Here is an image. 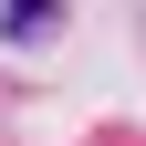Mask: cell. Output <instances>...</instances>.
Returning <instances> with one entry per match:
<instances>
[{
  "label": "cell",
  "instance_id": "1",
  "mask_svg": "<svg viewBox=\"0 0 146 146\" xmlns=\"http://www.w3.org/2000/svg\"><path fill=\"white\" fill-rule=\"evenodd\" d=\"M52 21V0H11V31H42Z\"/></svg>",
  "mask_w": 146,
  "mask_h": 146
}]
</instances>
